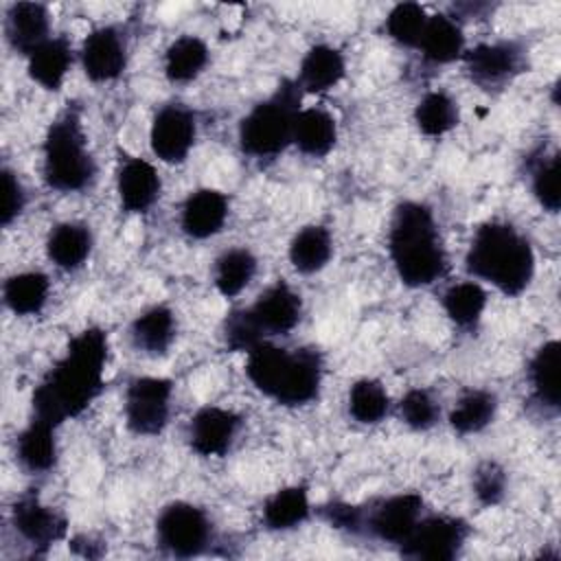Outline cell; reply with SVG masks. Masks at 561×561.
<instances>
[{
  "label": "cell",
  "mask_w": 561,
  "mask_h": 561,
  "mask_svg": "<svg viewBox=\"0 0 561 561\" xmlns=\"http://www.w3.org/2000/svg\"><path fill=\"white\" fill-rule=\"evenodd\" d=\"M460 59L471 81L484 90L504 88L526 70V48L515 39L476 44Z\"/></svg>",
  "instance_id": "cell-8"
},
{
  "label": "cell",
  "mask_w": 561,
  "mask_h": 561,
  "mask_svg": "<svg viewBox=\"0 0 561 561\" xmlns=\"http://www.w3.org/2000/svg\"><path fill=\"white\" fill-rule=\"evenodd\" d=\"M4 37L9 46L28 57L50 39V15L39 2H13L4 13Z\"/></svg>",
  "instance_id": "cell-16"
},
{
  "label": "cell",
  "mask_w": 561,
  "mask_h": 561,
  "mask_svg": "<svg viewBox=\"0 0 561 561\" xmlns=\"http://www.w3.org/2000/svg\"><path fill=\"white\" fill-rule=\"evenodd\" d=\"M430 64H451L465 53V35L456 18L436 13L427 18L423 35L416 46Z\"/></svg>",
  "instance_id": "cell-22"
},
{
  "label": "cell",
  "mask_w": 561,
  "mask_h": 561,
  "mask_svg": "<svg viewBox=\"0 0 561 561\" xmlns=\"http://www.w3.org/2000/svg\"><path fill=\"white\" fill-rule=\"evenodd\" d=\"M465 267L497 291L519 296L535 276V252L515 226L493 219L476 228Z\"/></svg>",
  "instance_id": "cell-3"
},
{
  "label": "cell",
  "mask_w": 561,
  "mask_h": 561,
  "mask_svg": "<svg viewBox=\"0 0 561 561\" xmlns=\"http://www.w3.org/2000/svg\"><path fill=\"white\" fill-rule=\"evenodd\" d=\"M460 121L458 103L443 90H432L414 107V123L421 134L438 138L451 131Z\"/></svg>",
  "instance_id": "cell-34"
},
{
  "label": "cell",
  "mask_w": 561,
  "mask_h": 561,
  "mask_svg": "<svg viewBox=\"0 0 561 561\" xmlns=\"http://www.w3.org/2000/svg\"><path fill=\"white\" fill-rule=\"evenodd\" d=\"M2 175V206H0V224L7 228L11 226L24 210V204H26V193H24V186L22 182L18 180V175L2 167L0 171Z\"/></svg>",
  "instance_id": "cell-42"
},
{
  "label": "cell",
  "mask_w": 561,
  "mask_h": 561,
  "mask_svg": "<svg viewBox=\"0 0 561 561\" xmlns=\"http://www.w3.org/2000/svg\"><path fill=\"white\" fill-rule=\"evenodd\" d=\"M467 533V524L458 517L421 515L408 539L401 543V554L421 561H451L460 554Z\"/></svg>",
  "instance_id": "cell-10"
},
{
  "label": "cell",
  "mask_w": 561,
  "mask_h": 561,
  "mask_svg": "<svg viewBox=\"0 0 561 561\" xmlns=\"http://www.w3.org/2000/svg\"><path fill=\"white\" fill-rule=\"evenodd\" d=\"M241 419L228 408L219 405H206L199 408L191 423H188V443L191 449L199 456H224L237 432H239Z\"/></svg>",
  "instance_id": "cell-15"
},
{
  "label": "cell",
  "mask_w": 561,
  "mask_h": 561,
  "mask_svg": "<svg viewBox=\"0 0 561 561\" xmlns=\"http://www.w3.org/2000/svg\"><path fill=\"white\" fill-rule=\"evenodd\" d=\"M438 403L436 399L423 390V388H412L403 394L399 401V416L401 421L416 432L430 430L438 421Z\"/></svg>",
  "instance_id": "cell-40"
},
{
  "label": "cell",
  "mask_w": 561,
  "mask_h": 561,
  "mask_svg": "<svg viewBox=\"0 0 561 561\" xmlns=\"http://www.w3.org/2000/svg\"><path fill=\"white\" fill-rule=\"evenodd\" d=\"M335 140H337V125L329 112L320 107H307L296 114L291 142L305 156L322 158L335 147Z\"/></svg>",
  "instance_id": "cell-25"
},
{
  "label": "cell",
  "mask_w": 561,
  "mask_h": 561,
  "mask_svg": "<svg viewBox=\"0 0 561 561\" xmlns=\"http://www.w3.org/2000/svg\"><path fill=\"white\" fill-rule=\"evenodd\" d=\"M559 366H561V344L559 340L543 342L530 364L528 381L535 401L550 412H557L561 405V386H559Z\"/></svg>",
  "instance_id": "cell-20"
},
{
  "label": "cell",
  "mask_w": 561,
  "mask_h": 561,
  "mask_svg": "<svg viewBox=\"0 0 561 561\" xmlns=\"http://www.w3.org/2000/svg\"><path fill=\"white\" fill-rule=\"evenodd\" d=\"M473 493L482 506H495L506 493V471L493 462L484 460L473 471Z\"/></svg>",
  "instance_id": "cell-41"
},
{
  "label": "cell",
  "mask_w": 561,
  "mask_h": 561,
  "mask_svg": "<svg viewBox=\"0 0 561 561\" xmlns=\"http://www.w3.org/2000/svg\"><path fill=\"white\" fill-rule=\"evenodd\" d=\"M322 517L337 530L346 533H362L366 522V508L346 504V502H331L322 506Z\"/></svg>",
  "instance_id": "cell-43"
},
{
  "label": "cell",
  "mask_w": 561,
  "mask_h": 561,
  "mask_svg": "<svg viewBox=\"0 0 561 561\" xmlns=\"http://www.w3.org/2000/svg\"><path fill=\"white\" fill-rule=\"evenodd\" d=\"M497 412V397L484 388H471L460 394L449 412V425L456 434H478L493 423Z\"/></svg>",
  "instance_id": "cell-29"
},
{
  "label": "cell",
  "mask_w": 561,
  "mask_h": 561,
  "mask_svg": "<svg viewBox=\"0 0 561 561\" xmlns=\"http://www.w3.org/2000/svg\"><path fill=\"white\" fill-rule=\"evenodd\" d=\"M388 252L399 280L408 287H427L443 276L447 256L430 206L408 199L394 208Z\"/></svg>",
  "instance_id": "cell-2"
},
{
  "label": "cell",
  "mask_w": 561,
  "mask_h": 561,
  "mask_svg": "<svg viewBox=\"0 0 561 561\" xmlns=\"http://www.w3.org/2000/svg\"><path fill=\"white\" fill-rule=\"evenodd\" d=\"M250 311L265 335H285L298 324L302 302L287 283L278 280L254 300Z\"/></svg>",
  "instance_id": "cell-17"
},
{
  "label": "cell",
  "mask_w": 561,
  "mask_h": 561,
  "mask_svg": "<svg viewBox=\"0 0 561 561\" xmlns=\"http://www.w3.org/2000/svg\"><path fill=\"white\" fill-rule=\"evenodd\" d=\"M344 72H346L344 55L335 46L316 44L305 53L296 83L300 85L302 92L318 94L335 88L342 81Z\"/></svg>",
  "instance_id": "cell-21"
},
{
  "label": "cell",
  "mask_w": 561,
  "mask_h": 561,
  "mask_svg": "<svg viewBox=\"0 0 561 561\" xmlns=\"http://www.w3.org/2000/svg\"><path fill=\"white\" fill-rule=\"evenodd\" d=\"M300 96L302 90L296 81H283L272 96L256 103L239 125L241 151L252 158L278 156L294 138Z\"/></svg>",
  "instance_id": "cell-6"
},
{
  "label": "cell",
  "mask_w": 561,
  "mask_h": 561,
  "mask_svg": "<svg viewBox=\"0 0 561 561\" xmlns=\"http://www.w3.org/2000/svg\"><path fill=\"white\" fill-rule=\"evenodd\" d=\"M423 515V497L419 493H399L377 502L366 511L364 530L373 537L401 546Z\"/></svg>",
  "instance_id": "cell-12"
},
{
  "label": "cell",
  "mask_w": 561,
  "mask_h": 561,
  "mask_svg": "<svg viewBox=\"0 0 561 561\" xmlns=\"http://www.w3.org/2000/svg\"><path fill=\"white\" fill-rule=\"evenodd\" d=\"M160 175L151 162L127 158L116 173V193L127 213H147L160 197Z\"/></svg>",
  "instance_id": "cell-18"
},
{
  "label": "cell",
  "mask_w": 561,
  "mask_h": 561,
  "mask_svg": "<svg viewBox=\"0 0 561 561\" xmlns=\"http://www.w3.org/2000/svg\"><path fill=\"white\" fill-rule=\"evenodd\" d=\"M245 375L252 386L280 405H307L322 386V357L316 348H283L270 342L248 351Z\"/></svg>",
  "instance_id": "cell-4"
},
{
  "label": "cell",
  "mask_w": 561,
  "mask_h": 561,
  "mask_svg": "<svg viewBox=\"0 0 561 561\" xmlns=\"http://www.w3.org/2000/svg\"><path fill=\"white\" fill-rule=\"evenodd\" d=\"M309 491L302 484L278 489L263 506V522L270 530H291L309 517Z\"/></svg>",
  "instance_id": "cell-32"
},
{
  "label": "cell",
  "mask_w": 561,
  "mask_h": 561,
  "mask_svg": "<svg viewBox=\"0 0 561 561\" xmlns=\"http://www.w3.org/2000/svg\"><path fill=\"white\" fill-rule=\"evenodd\" d=\"M173 383L164 377H136L125 392V423L138 436H156L169 423Z\"/></svg>",
  "instance_id": "cell-9"
},
{
  "label": "cell",
  "mask_w": 561,
  "mask_h": 561,
  "mask_svg": "<svg viewBox=\"0 0 561 561\" xmlns=\"http://www.w3.org/2000/svg\"><path fill=\"white\" fill-rule=\"evenodd\" d=\"M175 316L167 305H153L136 316L129 329L131 344L147 355H164L175 340Z\"/></svg>",
  "instance_id": "cell-24"
},
{
  "label": "cell",
  "mask_w": 561,
  "mask_h": 561,
  "mask_svg": "<svg viewBox=\"0 0 561 561\" xmlns=\"http://www.w3.org/2000/svg\"><path fill=\"white\" fill-rule=\"evenodd\" d=\"M50 291V280L42 272H20L4 280L2 298L15 316H35L44 309Z\"/></svg>",
  "instance_id": "cell-31"
},
{
  "label": "cell",
  "mask_w": 561,
  "mask_h": 561,
  "mask_svg": "<svg viewBox=\"0 0 561 561\" xmlns=\"http://www.w3.org/2000/svg\"><path fill=\"white\" fill-rule=\"evenodd\" d=\"M55 425L31 419V423L20 432L15 440V456L20 465L31 473H44L57 462V440Z\"/></svg>",
  "instance_id": "cell-26"
},
{
  "label": "cell",
  "mask_w": 561,
  "mask_h": 561,
  "mask_svg": "<svg viewBox=\"0 0 561 561\" xmlns=\"http://www.w3.org/2000/svg\"><path fill=\"white\" fill-rule=\"evenodd\" d=\"M107 364V335L90 327L77 333L64 357L33 392V419L59 427L79 416L101 392Z\"/></svg>",
  "instance_id": "cell-1"
},
{
  "label": "cell",
  "mask_w": 561,
  "mask_h": 561,
  "mask_svg": "<svg viewBox=\"0 0 561 561\" xmlns=\"http://www.w3.org/2000/svg\"><path fill=\"white\" fill-rule=\"evenodd\" d=\"M26 59H28L26 64L28 77L44 90L55 92L61 88L72 66V48L66 37H50Z\"/></svg>",
  "instance_id": "cell-27"
},
{
  "label": "cell",
  "mask_w": 561,
  "mask_h": 561,
  "mask_svg": "<svg viewBox=\"0 0 561 561\" xmlns=\"http://www.w3.org/2000/svg\"><path fill=\"white\" fill-rule=\"evenodd\" d=\"M221 337L230 351L248 353L265 340V333L261 331L259 322L254 320V316L248 307V309H232L226 316V320L221 324Z\"/></svg>",
  "instance_id": "cell-39"
},
{
  "label": "cell",
  "mask_w": 561,
  "mask_h": 561,
  "mask_svg": "<svg viewBox=\"0 0 561 561\" xmlns=\"http://www.w3.org/2000/svg\"><path fill=\"white\" fill-rule=\"evenodd\" d=\"M79 57L88 79L96 83L114 81L127 66L125 37L116 26H99L83 39Z\"/></svg>",
  "instance_id": "cell-13"
},
{
  "label": "cell",
  "mask_w": 561,
  "mask_h": 561,
  "mask_svg": "<svg viewBox=\"0 0 561 561\" xmlns=\"http://www.w3.org/2000/svg\"><path fill=\"white\" fill-rule=\"evenodd\" d=\"M333 256V237L324 226L311 224L300 228L289 241V263L300 274H316Z\"/></svg>",
  "instance_id": "cell-28"
},
{
  "label": "cell",
  "mask_w": 561,
  "mask_h": 561,
  "mask_svg": "<svg viewBox=\"0 0 561 561\" xmlns=\"http://www.w3.org/2000/svg\"><path fill=\"white\" fill-rule=\"evenodd\" d=\"M228 219V199L217 188L191 193L180 213V226L191 239L215 237Z\"/></svg>",
  "instance_id": "cell-19"
},
{
  "label": "cell",
  "mask_w": 561,
  "mask_h": 561,
  "mask_svg": "<svg viewBox=\"0 0 561 561\" xmlns=\"http://www.w3.org/2000/svg\"><path fill=\"white\" fill-rule=\"evenodd\" d=\"M208 64V46L197 35H180L164 50V75L171 83H188Z\"/></svg>",
  "instance_id": "cell-30"
},
{
  "label": "cell",
  "mask_w": 561,
  "mask_h": 561,
  "mask_svg": "<svg viewBox=\"0 0 561 561\" xmlns=\"http://www.w3.org/2000/svg\"><path fill=\"white\" fill-rule=\"evenodd\" d=\"M156 539L173 557H197L213 539V524L204 508L191 502H171L156 519Z\"/></svg>",
  "instance_id": "cell-7"
},
{
  "label": "cell",
  "mask_w": 561,
  "mask_h": 561,
  "mask_svg": "<svg viewBox=\"0 0 561 561\" xmlns=\"http://www.w3.org/2000/svg\"><path fill=\"white\" fill-rule=\"evenodd\" d=\"M92 252V232L85 224H57L46 239V256L64 272H72L85 263Z\"/></svg>",
  "instance_id": "cell-23"
},
{
  "label": "cell",
  "mask_w": 561,
  "mask_h": 561,
  "mask_svg": "<svg viewBox=\"0 0 561 561\" xmlns=\"http://www.w3.org/2000/svg\"><path fill=\"white\" fill-rule=\"evenodd\" d=\"M256 274V256L248 248H230L217 261L213 270V283L226 298L239 296Z\"/></svg>",
  "instance_id": "cell-33"
},
{
  "label": "cell",
  "mask_w": 561,
  "mask_h": 561,
  "mask_svg": "<svg viewBox=\"0 0 561 561\" xmlns=\"http://www.w3.org/2000/svg\"><path fill=\"white\" fill-rule=\"evenodd\" d=\"M197 121L193 110L182 103L162 105L149 127V145L156 158L169 164H180L186 160L195 145Z\"/></svg>",
  "instance_id": "cell-11"
},
{
  "label": "cell",
  "mask_w": 561,
  "mask_h": 561,
  "mask_svg": "<svg viewBox=\"0 0 561 561\" xmlns=\"http://www.w3.org/2000/svg\"><path fill=\"white\" fill-rule=\"evenodd\" d=\"M44 182L59 193H77L92 184L96 164L77 110L61 112L46 129L42 147Z\"/></svg>",
  "instance_id": "cell-5"
},
{
  "label": "cell",
  "mask_w": 561,
  "mask_h": 561,
  "mask_svg": "<svg viewBox=\"0 0 561 561\" xmlns=\"http://www.w3.org/2000/svg\"><path fill=\"white\" fill-rule=\"evenodd\" d=\"M443 309L456 327L473 329L486 309V291L473 280L456 283L443 294Z\"/></svg>",
  "instance_id": "cell-35"
},
{
  "label": "cell",
  "mask_w": 561,
  "mask_h": 561,
  "mask_svg": "<svg viewBox=\"0 0 561 561\" xmlns=\"http://www.w3.org/2000/svg\"><path fill=\"white\" fill-rule=\"evenodd\" d=\"M427 13L419 2H399L386 18V33L401 46L416 48L427 24Z\"/></svg>",
  "instance_id": "cell-37"
},
{
  "label": "cell",
  "mask_w": 561,
  "mask_h": 561,
  "mask_svg": "<svg viewBox=\"0 0 561 561\" xmlns=\"http://www.w3.org/2000/svg\"><path fill=\"white\" fill-rule=\"evenodd\" d=\"M390 410L386 388L377 379H359L348 390V412L357 423L375 425Z\"/></svg>",
  "instance_id": "cell-36"
},
{
  "label": "cell",
  "mask_w": 561,
  "mask_h": 561,
  "mask_svg": "<svg viewBox=\"0 0 561 561\" xmlns=\"http://www.w3.org/2000/svg\"><path fill=\"white\" fill-rule=\"evenodd\" d=\"M11 524L15 533L33 548H48L66 535V519L50 506L42 504L37 495L26 493L15 500L11 508Z\"/></svg>",
  "instance_id": "cell-14"
},
{
  "label": "cell",
  "mask_w": 561,
  "mask_h": 561,
  "mask_svg": "<svg viewBox=\"0 0 561 561\" xmlns=\"http://www.w3.org/2000/svg\"><path fill=\"white\" fill-rule=\"evenodd\" d=\"M530 191L541 208L557 213L561 206L559 193V153H541L530 167Z\"/></svg>",
  "instance_id": "cell-38"
}]
</instances>
